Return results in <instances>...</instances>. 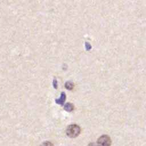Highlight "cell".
I'll list each match as a JSON object with an SVG mask.
<instances>
[{
    "label": "cell",
    "instance_id": "6da1fadb",
    "mask_svg": "<svg viewBox=\"0 0 146 146\" xmlns=\"http://www.w3.org/2000/svg\"><path fill=\"white\" fill-rule=\"evenodd\" d=\"M80 128L76 124L69 125L66 128V135L70 138H75L80 133Z\"/></svg>",
    "mask_w": 146,
    "mask_h": 146
},
{
    "label": "cell",
    "instance_id": "7a4b0ae2",
    "mask_svg": "<svg viewBox=\"0 0 146 146\" xmlns=\"http://www.w3.org/2000/svg\"><path fill=\"white\" fill-rule=\"evenodd\" d=\"M111 143L110 137L107 135H102L97 140L98 146H111Z\"/></svg>",
    "mask_w": 146,
    "mask_h": 146
},
{
    "label": "cell",
    "instance_id": "3957f363",
    "mask_svg": "<svg viewBox=\"0 0 146 146\" xmlns=\"http://www.w3.org/2000/svg\"><path fill=\"white\" fill-rule=\"evenodd\" d=\"M65 100H66V94L64 92H63L60 94V97L58 99H56L55 102L57 104L63 105L64 102H65Z\"/></svg>",
    "mask_w": 146,
    "mask_h": 146
},
{
    "label": "cell",
    "instance_id": "277c9868",
    "mask_svg": "<svg viewBox=\"0 0 146 146\" xmlns=\"http://www.w3.org/2000/svg\"><path fill=\"white\" fill-rule=\"evenodd\" d=\"M74 105L70 103H67L64 106V109L68 112L72 111L74 110Z\"/></svg>",
    "mask_w": 146,
    "mask_h": 146
},
{
    "label": "cell",
    "instance_id": "5b68a950",
    "mask_svg": "<svg viewBox=\"0 0 146 146\" xmlns=\"http://www.w3.org/2000/svg\"><path fill=\"white\" fill-rule=\"evenodd\" d=\"M40 146H54V144L52 143H51V142L50 141H44L43 143H42Z\"/></svg>",
    "mask_w": 146,
    "mask_h": 146
},
{
    "label": "cell",
    "instance_id": "8992f818",
    "mask_svg": "<svg viewBox=\"0 0 146 146\" xmlns=\"http://www.w3.org/2000/svg\"><path fill=\"white\" fill-rule=\"evenodd\" d=\"M65 86H66V88H68V89H72L73 88V83L72 82H67L66 84H65Z\"/></svg>",
    "mask_w": 146,
    "mask_h": 146
},
{
    "label": "cell",
    "instance_id": "52a82bcc",
    "mask_svg": "<svg viewBox=\"0 0 146 146\" xmlns=\"http://www.w3.org/2000/svg\"><path fill=\"white\" fill-rule=\"evenodd\" d=\"M52 84H53V86H54V87H55V88H56L58 85H57V81H56V80L55 79H54L53 82H52Z\"/></svg>",
    "mask_w": 146,
    "mask_h": 146
},
{
    "label": "cell",
    "instance_id": "ba28073f",
    "mask_svg": "<svg viewBox=\"0 0 146 146\" xmlns=\"http://www.w3.org/2000/svg\"><path fill=\"white\" fill-rule=\"evenodd\" d=\"M86 49L88 50H90L91 48V46L90 44L88 43H86Z\"/></svg>",
    "mask_w": 146,
    "mask_h": 146
},
{
    "label": "cell",
    "instance_id": "9c48e42d",
    "mask_svg": "<svg viewBox=\"0 0 146 146\" xmlns=\"http://www.w3.org/2000/svg\"><path fill=\"white\" fill-rule=\"evenodd\" d=\"M87 146H98V145L94 143H90V144H88Z\"/></svg>",
    "mask_w": 146,
    "mask_h": 146
}]
</instances>
